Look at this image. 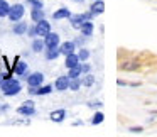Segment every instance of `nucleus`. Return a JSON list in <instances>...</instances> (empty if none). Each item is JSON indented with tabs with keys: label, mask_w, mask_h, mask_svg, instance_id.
Segmentation results:
<instances>
[{
	"label": "nucleus",
	"mask_w": 157,
	"mask_h": 137,
	"mask_svg": "<svg viewBox=\"0 0 157 137\" xmlns=\"http://www.w3.org/2000/svg\"><path fill=\"white\" fill-rule=\"evenodd\" d=\"M2 91L5 95H17L21 91V83L17 81V80L7 78V80H4V83H2Z\"/></svg>",
	"instance_id": "obj_1"
},
{
	"label": "nucleus",
	"mask_w": 157,
	"mask_h": 137,
	"mask_svg": "<svg viewBox=\"0 0 157 137\" xmlns=\"http://www.w3.org/2000/svg\"><path fill=\"white\" fill-rule=\"evenodd\" d=\"M93 12H88V14H80V15H71L69 17V21H71V26L76 29H81V26L85 24L86 21H90L91 17H93Z\"/></svg>",
	"instance_id": "obj_2"
},
{
	"label": "nucleus",
	"mask_w": 157,
	"mask_h": 137,
	"mask_svg": "<svg viewBox=\"0 0 157 137\" xmlns=\"http://www.w3.org/2000/svg\"><path fill=\"white\" fill-rule=\"evenodd\" d=\"M22 15H24V5H21V4H17V5H14V7H10V12H9V19L10 21H21Z\"/></svg>",
	"instance_id": "obj_3"
},
{
	"label": "nucleus",
	"mask_w": 157,
	"mask_h": 137,
	"mask_svg": "<svg viewBox=\"0 0 157 137\" xmlns=\"http://www.w3.org/2000/svg\"><path fill=\"white\" fill-rule=\"evenodd\" d=\"M44 44L46 48H58L59 46V36L54 32H49L48 36H44Z\"/></svg>",
	"instance_id": "obj_4"
},
{
	"label": "nucleus",
	"mask_w": 157,
	"mask_h": 137,
	"mask_svg": "<svg viewBox=\"0 0 157 137\" xmlns=\"http://www.w3.org/2000/svg\"><path fill=\"white\" fill-rule=\"evenodd\" d=\"M36 32H37V36H48L49 32H51V26H49V22H46L44 19L39 21L37 24H36Z\"/></svg>",
	"instance_id": "obj_5"
},
{
	"label": "nucleus",
	"mask_w": 157,
	"mask_h": 137,
	"mask_svg": "<svg viewBox=\"0 0 157 137\" xmlns=\"http://www.w3.org/2000/svg\"><path fill=\"white\" fill-rule=\"evenodd\" d=\"M42 80H44L42 73H32L31 76H27V83H29V86H34V88L41 86Z\"/></svg>",
	"instance_id": "obj_6"
},
{
	"label": "nucleus",
	"mask_w": 157,
	"mask_h": 137,
	"mask_svg": "<svg viewBox=\"0 0 157 137\" xmlns=\"http://www.w3.org/2000/svg\"><path fill=\"white\" fill-rule=\"evenodd\" d=\"M75 49H76V44L75 42H71V41H68V42H63L59 51H61V54L68 56V54H71V53H75Z\"/></svg>",
	"instance_id": "obj_7"
},
{
	"label": "nucleus",
	"mask_w": 157,
	"mask_h": 137,
	"mask_svg": "<svg viewBox=\"0 0 157 137\" xmlns=\"http://www.w3.org/2000/svg\"><path fill=\"white\" fill-rule=\"evenodd\" d=\"M69 88V76H59L58 80H56V90H68Z\"/></svg>",
	"instance_id": "obj_8"
},
{
	"label": "nucleus",
	"mask_w": 157,
	"mask_h": 137,
	"mask_svg": "<svg viewBox=\"0 0 157 137\" xmlns=\"http://www.w3.org/2000/svg\"><path fill=\"white\" fill-rule=\"evenodd\" d=\"M29 91H31V95H48V93L53 91V86H51V85H46V86H41L39 90L34 88V86H31Z\"/></svg>",
	"instance_id": "obj_9"
},
{
	"label": "nucleus",
	"mask_w": 157,
	"mask_h": 137,
	"mask_svg": "<svg viewBox=\"0 0 157 137\" xmlns=\"http://www.w3.org/2000/svg\"><path fill=\"white\" fill-rule=\"evenodd\" d=\"M68 68H75V66H78L80 64V56H76L75 53H71V54L66 56V63H64Z\"/></svg>",
	"instance_id": "obj_10"
},
{
	"label": "nucleus",
	"mask_w": 157,
	"mask_h": 137,
	"mask_svg": "<svg viewBox=\"0 0 157 137\" xmlns=\"http://www.w3.org/2000/svg\"><path fill=\"white\" fill-rule=\"evenodd\" d=\"M34 105H32V102H26V105L24 107H19V113H22V115H34Z\"/></svg>",
	"instance_id": "obj_11"
},
{
	"label": "nucleus",
	"mask_w": 157,
	"mask_h": 137,
	"mask_svg": "<svg viewBox=\"0 0 157 137\" xmlns=\"http://www.w3.org/2000/svg\"><path fill=\"white\" fill-rule=\"evenodd\" d=\"M31 17H32V21H34V22L42 21V19H44V10L39 9V7H34V9H32V12H31Z\"/></svg>",
	"instance_id": "obj_12"
},
{
	"label": "nucleus",
	"mask_w": 157,
	"mask_h": 137,
	"mask_svg": "<svg viewBox=\"0 0 157 137\" xmlns=\"http://www.w3.org/2000/svg\"><path fill=\"white\" fill-rule=\"evenodd\" d=\"M64 115H66L64 110H56V112L51 113V120H53V122H63V120H64Z\"/></svg>",
	"instance_id": "obj_13"
},
{
	"label": "nucleus",
	"mask_w": 157,
	"mask_h": 137,
	"mask_svg": "<svg viewBox=\"0 0 157 137\" xmlns=\"http://www.w3.org/2000/svg\"><path fill=\"white\" fill-rule=\"evenodd\" d=\"M103 10H105V5H103V0H96L95 4H93V5H91V12H93V14H102Z\"/></svg>",
	"instance_id": "obj_14"
},
{
	"label": "nucleus",
	"mask_w": 157,
	"mask_h": 137,
	"mask_svg": "<svg viewBox=\"0 0 157 137\" xmlns=\"http://www.w3.org/2000/svg\"><path fill=\"white\" fill-rule=\"evenodd\" d=\"M14 71H15L19 76L24 75V73L27 71V64H26L24 61H17V63H15V66H14Z\"/></svg>",
	"instance_id": "obj_15"
},
{
	"label": "nucleus",
	"mask_w": 157,
	"mask_h": 137,
	"mask_svg": "<svg viewBox=\"0 0 157 137\" xmlns=\"http://www.w3.org/2000/svg\"><path fill=\"white\" fill-rule=\"evenodd\" d=\"M81 32H83V36H91L93 34V24H91L90 21H86L81 26Z\"/></svg>",
	"instance_id": "obj_16"
},
{
	"label": "nucleus",
	"mask_w": 157,
	"mask_h": 137,
	"mask_svg": "<svg viewBox=\"0 0 157 137\" xmlns=\"http://www.w3.org/2000/svg\"><path fill=\"white\" fill-rule=\"evenodd\" d=\"M10 12V5H9L5 0H0V17H5Z\"/></svg>",
	"instance_id": "obj_17"
},
{
	"label": "nucleus",
	"mask_w": 157,
	"mask_h": 137,
	"mask_svg": "<svg viewBox=\"0 0 157 137\" xmlns=\"http://www.w3.org/2000/svg\"><path fill=\"white\" fill-rule=\"evenodd\" d=\"M59 53H61V51H59L58 48H48V51H46V58H48V59H54V58L59 56Z\"/></svg>",
	"instance_id": "obj_18"
},
{
	"label": "nucleus",
	"mask_w": 157,
	"mask_h": 137,
	"mask_svg": "<svg viewBox=\"0 0 157 137\" xmlns=\"http://www.w3.org/2000/svg\"><path fill=\"white\" fill-rule=\"evenodd\" d=\"M66 17H71L68 9H61V10L54 12V19H66Z\"/></svg>",
	"instance_id": "obj_19"
},
{
	"label": "nucleus",
	"mask_w": 157,
	"mask_h": 137,
	"mask_svg": "<svg viewBox=\"0 0 157 137\" xmlns=\"http://www.w3.org/2000/svg\"><path fill=\"white\" fill-rule=\"evenodd\" d=\"M123 69H127V71H134V69H139L140 68V63H137V61H129V63H125V64H123L122 66Z\"/></svg>",
	"instance_id": "obj_20"
},
{
	"label": "nucleus",
	"mask_w": 157,
	"mask_h": 137,
	"mask_svg": "<svg viewBox=\"0 0 157 137\" xmlns=\"http://www.w3.org/2000/svg\"><path fill=\"white\" fill-rule=\"evenodd\" d=\"M81 66H80V64H78V66H75V68H69V78H78V76L81 75Z\"/></svg>",
	"instance_id": "obj_21"
},
{
	"label": "nucleus",
	"mask_w": 157,
	"mask_h": 137,
	"mask_svg": "<svg viewBox=\"0 0 157 137\" xmlns=\"http://www.w3.org/2000/svg\"><path fill=\"white\" fill-rule=\"evenodd\" d=\"M26 31H27V26H26L24 22H19V24L14 27V32H15V34H24Z\"/></svg>",
	"instance_id": "obj_22"
},
{
	"label": "nucleus",
	"mask_w": 157,
	"mask_h": 137,
	"mask_svg": "<svg viewBox=\"0 0 157 137\" xmlns=\"http://www.w3.org/2000/svg\"><path fill=\"white\" fill-rule=\"evenodd\" d=\"M46 44H44V41H39V39H36L34 42H32V49H34L36 53H39V51H42V48H44Z\"/></svg>",
	"instance_id": "obj_23"
},
{
	"label": "nucleus",
	"mask_w": 157,
	"mask_h": 137,
	"mask_svg": "<svg viewBox=\"0 0 157 137\" xmlns=\"http://www.w3.org/2000/svg\"><path fill=\"white\" fill-rule=\"evenodd\" d=\"M80 80L78 78H71V81H69V88L73 90V91H76V90H80Z\"/></svg>",
	"instance_id": "obj_24"
},
{
	"label": "nucleus",
	"mask_w": 157,
	"mask_h": 137,
	"mask_svg": "<svg viewBox=\"0 0 157 137\" xmlns=\"http://www.w3.org/2000/svg\"><path fill=\"white\" fill-rule=\"evenodd\" d=\"M93 83H95V78H93V76H85V78H83V85H86V86H91V85H93Z\"/></svg>",
	"instance_id": "obj_25"
},
{
	"label": "nucleus",
	"mask_w": 157,
	"mask_h": 137,
	"mask_svg": "<svg viewBox=\"0 0 157 137\" xmlns=\"http://www.w3.org/2000/svg\"><path fill=\"white\" fill-rule=\"evenodd\" d=\"M103 118H105V115H103L102 112H96L95 113V118H93V123H100V122H103Z\"/></svg>",
	"instance_id": "obj_26"
},
{
	"label": "nucleus",
	"mask_w": 157,
	"mask_h": 137,
	"mask_svg": "<svg viewBox=\"0 0 157 137\" xmlns=\"http://www.w3.org/2000/svg\"><path fill=\"white\" fill-rule=\"evenodd\" d=\"M29 4L32 5V7H39V9H42V2L41 0H27Z\"/></svg>",
	"instance_id": "obj_27"
},
{
	"label": "nucleus",
	"mask_w": 157,
	"mask_h": 137,
	"mask_svg": "<svg viewBox=\"0 0 157 137\" xmlns=\"http://www.w3.org/2000/svg\"><path fill=\"white\" fill-rule=\"evenodd\" d=\"M80 59H88V56H90V53L88 51H86V49H81V51H80Z\"/></svg>",
	"instance_id": "obj_28"
},
{
	"label": "nucleus",
	"mask_w": 157,
	"mask_h": 137,
	"mask_svg": "<svg viewBox=\"0 0 157 137\" xmlns=\"http://www.w3.org/2000/svg\"><path fill=\"white\" fill-rule=\"evenodd\" d=\"M129 130H130V132H134V134H140L144 129H142V127H130Z\"/></svg>",
	"instance_id": "obj_29"
},
{
	"label": "nucleus",
	"mask_w": 157,
	"mask_h": 137,
	"mask_svg": "<svg viewBox=\"0 0 157 137\" xmlns=\"http://www.w3.org/2000/svg\"><path fill=\"white\" fill-rule=\"evenodd\" d=\"M37 32H36V27H31L29 29V36H36Z\"/></svg>",
	"instance_id": "obj_30"
},
{
	"label": "nucleus",
	"mask_w": 157,
	"mask_h": 137,
	"mask_svg": "<svg viewBox=\"0 0 157 137\" xmlns=\"http://www.w3.org/2000/svg\"><path fill=\"white\" fill-rule=\"evenodd\" d=\"M90 107H102V102H93L90 103Z\"/></svg>",
	"instance_id": "obj_31"
},
{
	"label": "nucleus",
	"mask_w": 157,
	"mask_h": 137,
	"mask_svg": "<svg viewBox=\"0 0 157 137\" xmlns=\"http://www.w3.org/2000/svg\"><path fill=\"white\" fill-rule=\"evenodd\" d=\"M81 69H83V71H90V66H88V64H83Z\"/></svg>",
	"instance_id": "obj_32"
},
{
	"label": "nucleus",
	"mask_w": 157,
	"mask_h": 137,
	"mask_svg": "<svg viewBox=\"0 0 157 137\" xmlns=\"http://www.w3.org/2000/svg\"><path fill=\"white\" fill-rule=\"evenodd\" d=\"M2 78H4V76H2V75H0V80H2Z\"/></svg>",
	"instance_id": "obj_33"
},
{
	"label": "nucleus",
	"mask_w": 157,
	"mask_h": 137,
	"mask_svg": "<svg viewBox=\"0 0 157 137\" xmlns=\"http://www.w3.org/2000/svg\"><path fill=\"white\" fill-rule=\"evenodd\" d=\"M78 2H83V0H78Z\"/></svg>",
	"instance_id": "obj_34"
}]
</instances>
